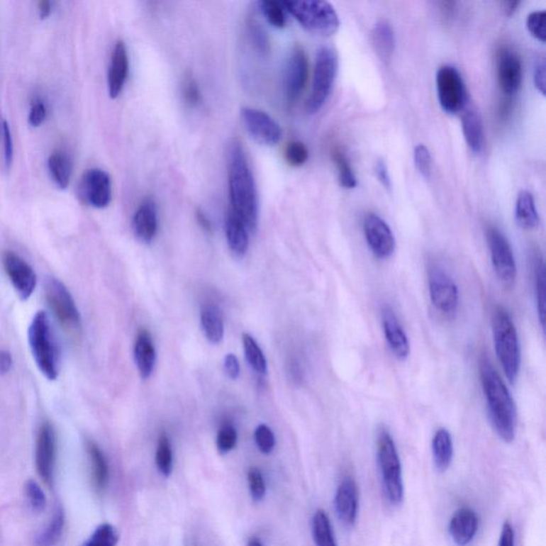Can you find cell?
I'll return each mask as SVG.
<instances>
[{
  "instance_id": "1",
  "label": "cell",
  "mask_w": 546,
  "mask_h": 546,
  "mask_svg": "<svg viewBox=\"0 0 546 546\" xmlns=\"http://www.w3.org/2000/svg\"><path fill=\"white\" fill-rule=\"evenodd\" d=\"M230 208L243 220L249 232L258 224V194L253 173L240 143L233 140L228 149Z\"/></svg>"
},
{
  "instance_id": "2",
  "label": "cell",
  "mask_w": 546,
  "mask_h": 546,
  "mask_svg": "<svg viewBox=\"0 0 546 546\" xmlns=\"http://www.w3.org/2000/svg\"><path fill=\"white\" fill-rule=\"evenodd\" d=\"M479 376L493 428L503 441L511 443L518 423L516 402L488 357L480 360Z\"/></svg>"
},
{
  "instance_id": "3",
  "label": "cell",
  "mask_w": 546,
  "mask_h": 546,
  "mask_svg": "<svg viewBox=\"0 0 546 546\" xmlns=\"http://www.w3.org/2000/svg\"><path fill=\"white\" fill-rule=\"evenodd\" d=\"M29 346L33 359L42 374L48 380H56L60 370V351L58 342L45 312H38L28 329Z\"/></svg>"
},
{
  "instance_id": "4",
  "label": "cell",
  "mask_w": 546,
  "mask_h": 546,
  "mask_svg": "<svg viewBox=\"0 0 546 546\" xmlns=\"http://www.w3.org/2000/svg\"><path fill=\"white\" fill-rule=\"evenodd\" d=\"M493 340L499 363L510 383H516L520 374V351L518 332L509 312L497 306L492 314Z\"/></svg>"
},
{
  "instance_id": "5",
  "label": "cell",
  "mask_w": 546,
  "mask_h": 546,
  "mask_svg": "<svg viewBox=\"0 0 546 546\" xmlns=\"http://www.w3.org/2000/svg\"><path fill=\"white\" fill-rule=\"evenodd\" d=\"M377 459L385 497L391 505L398 506L403 501L404 486L402 467L395 441L385 428L379 430L377 439Z\"/></svg>"
},
{
  "instance_id": "6",
  "label": "cell",
  "mask_w": 546,
  "mask_h": 546,
  "mask_svg": "<svg viewBox=\"0 0 546 546\" xmlns=\"http://www.w3.org/2000/svg\"><path fill=\"white\" fill-rule=\"evenodd\" d=\"M285 10L291 13L302 27L314 35L330 37L338 33L340 18L331 4L321 0L282 1Z\"/></svg>"
},
{
  "instance_id": "7",
  "label": "cell",
  "mask_w": 546,
  "mask_h": 546,
  "mask_svg": "<svg viewBox=\"0 0 546 546\" xmlns=\"http://www.w3.org/2000/svg\"><path fill=\"white\" fill-rule=\"evenodd\" d=\"M338 71V57L333 48L323 46L317 52L312 91L306 103L308 113L318 112L331 93Z\"/></svg>"
},
{
  "instance_id": "8",
  "label": "cell",
  "mask_w": 546,
  "mask_h": 546,
  "mask_svg": "<svg viewBox=\"0 0 546 546\" xmlns=\"http://www.w3.org/2000/svg\"><path fill=\"white\" fill-rule=\"evenodd\" d=\"M429 296L431 303L444 316L452 318L458 312L459 291L445 269L433 264L428 271Z\"/></svg>"
},
{
  "instance_id": "9",
  "label": "cell",
  "mask_w": 546,
  "mask_h": 546,
  "mask_svg": "<svg viewBox=\"0 0 546 546\" xmlns=\"http://www.w3.org/2000/svg\"><path fill=\"white\" fill-rule=\"evenodd\" d=\"M491 260L497 278L505 287L513 286L516 280V262L507 237L495 226L486 232Z\"/></svg>"
},
{
  "instance_id": "10",
  "label": "cell",
  "mask_w": 546,
  "mask_h": 546,
  "mask_svg": "<svg viewBox=\"0 0 546 546\" xmlns=\"http://www.w3.org/2000/svg\"><path fill=\"white\" fill-rule=\"evenodd\" d=\"M437 90L440 105L446 113L456 114L464 108L467 88L456 67L444 65L437 73Z\"/></svg>"
},
{
  "instance_id": "11",
  "label": "cell",
  "mask_w": 546,
  "mask_h": 546,
  "mask_svg": "<svg viewBox=\"0 0 546 546\" xmlns=\"http://www.w3.org/2000/svg\"><path fill=\"white\" fill-rule=\"evenodd\" d=\"M45 296L50 310L59 323L67 330H76L80 325V314L71 293L61 281L50 278L45 282Z\"/></svg>"
},
{
  "instance_id": "12",
  "label": "cell",
  "mask_w": 546,
  "mask_h": 546,
  "mask_svg": "<svg viewBox=\"0 0 546 546\" xmlns=\"http://www.w3.org/2000/svg\"><path fill=\"white\" fill-rule=\"evenodd\" d=\"M241 120L256 143L267 147H273L282 139L280 125L266 112L255 108L245 107L240 111Z\"/></svg>"
},
{
  "instance_id": "13",
  "label": "cell",
  "mask_w": 546,
  "mask_h": 546,
  "mask_svg": "<svg viewBox=\"0 0 546 546\" xmlns=\"http://www.w3.org/2000/svg\"><path fill=\"white\" fill-rule=\"evenodd\" d=\"M364 235L368 247L379 260H387L396 249L395 236L389 224L376 213H368L364 219Z\"/></svg>"
},
{
  "instance_id": "14",
  "label": "cell",
  "mask_w": 546,
  "mask_h": 546,
  "mask_svg": "<svg viewBox=\"0 0 546 546\" xmlns=\"http://www.w3.org/2000/svg\"><path fill=\"white\" fill-rule=\"evenodd\" d=\"M3 264L18 297L28 300L37 286V276L30 264L11 251L4 254Z\"/></svg>"
},
{
  "instance_id": "15",
  "label": "cell",
  "mask_w": 546,
  "mask_h": 546,
  "mask_svg": "<svg viewBox=\"0 0 546 546\" xmlns=\"http://www.w3.org/2000/svg\"><path fill=\"white\" fill-rule=\"evenodd\" d=\"M308 79V56L303 48L296 46L287 60L284 74V92L289 104L295 103L301 96Z\"/></svg>"
},
{
  "instance_id": "16",
  "label": "cell",
  "mask_w": 546,
  "mask_h": 546,
  "mask_svg": "<svg viewBox=\"0 0 546 546\" xmlns=\"http://www.w3.org/2000/svg\"><path fill=\"white\" fill-rule=\"evenodd\" d=\"M56 452L57 439L54 427L50 423H44L38 433L35 467L40 477L46 484H50L54 476Z\"/></svg>"
},
{
  "instance_id": "17",
  "label": "cell",
  "mask_w": 546,
  "mask_h": 546,
  "mask_svg": "<svg viewBox=\"0 0 546 546\" xmlns=\"http://www.w3.org/2000/svg\"><path fill=\"white\" fill-rule=\"evenodd\" d=\"M497 76L503 94L507 97L516 94L522 84V61L511 48H503L497 55Z\"/></svg>"
},
{
  "instance_id": "18",
  "label": "cell",
  "mask_w": 546,
  "mask_h": 546,
  "mask_svg": "<svg viewBox=\"0 0 546 546\" xmlns=\"http://www.w3.org/2000/svg\"><path fill=\"white\" fill-rule=\"evenodd\" d=\"M82 194L84 200L95 208H105L111 202V179L101 169H91L82 182Z\"/></svg>"
},
{
  "instance_id": "19",
  "label": "cell",
  "mask_w": 546,
  "mask_h": 546,
  "mask_svg": "<svg viewBox=\"0 0 546 546\" xmlns=\"http://www.w3.org/2000/svg\"><path fill=\"white\" fill-rule=\"evenodd\" d=\"M382 328L385 340L389 349L400 361H404L410 355V342L403 328L398 321L393 308L385 306L382 310Z\"/></svg>"
},
{
  "instance_id": "20",
  "label": "cell",
  "mask_w": 546,
  "mask_h": 546,
  "mask_svg": "<svg viewBox=\"0 0 546 546\" xmlns=\"http://www.w3.org/2000/svg\"><path fill=\"white\" fill-rule=\"evenodd\" d=\"M334 505L336 514L342 524L346 526L355 524L359 510V490L353 478L346 477L340 482L336 491Z\"/></svg>"
},
{
  "instance_id": "21",
  "label": "cell",
  "mask_w": 546,
  "mask_h": 546,
  "mask_svg": "<svg viewBox=\"0 0 546 546\" xmlns=\"http://www.w3.org/2000/svg\"><path fill=\"white\" fill-rule=\"evenodd\" d=\"M129 72V59L124 42H116L112 50L108 71V90L111 99H116L122 92Z\"/></svg>"
},
{
  "instance_id": "22",
  "label": "cell",
  "mask_w": 546,
  "mask_h": 546,
  "mask_svg": "<svg viewBox=\"0 0 546 546\" xmlns=\"http://www.w3.org/2000/svg\"><path fill=\"white\" fill-rule=\"evenodd\" d=\"M478 516L471 508L463 507L455 512L450 522V533L455 543L467 546L472 543L478 531Z\"/></svg>"
},
{
  "instance_id": "23",
  "label": "cell",
  "mask_w": 546,
  "mask_h": 546,
  "mask_svg": "<svg viewBox=\"0 0 546 546\" xmlns=\"http://www.w3.org/2000/svg\"><path fill=\"white\" fill-rule=\"evenodd\" d=\"M135 236L143 243H150L157 234L158 218L155 202L151 199L143 201L133 218Z\"/></svg>"
},
{
  "instance_id": "24",
  "label": "cell",
  "mask_w": 546,
  "mask_h": 546,
  "mask_svg": "<svg viewBox=\"0 0 546 546\" xmlns=\"http://www.w3.org/2000/svg\"><path fill=\"white\" fill-rule=\"evenodd\" d=\"M135 361L141 378H150L155 367L156 351L151 335L147 330L141 329L135 338Z\"/></svg>"
},
{
  "instance_id": "25",
  "label": "cell",
  "mask_w": 546,
  "mask_h": 546,
  "mask_svg": "<svg viewBox=\"0 0 546 546\" xmlns=\"http://www.w3.org/2000/svg\"><path fill=\"white\" fill-rule=\"evenodd\" d=\"M225 234L230 251L240 257L245 255L249 247V230L230 207L225 216Z\"/></svg>"
},
{
  "instance_id": "26",
  "label": "cell",
  "mask_w": 546,
  "mask_h": 546,
  "mask_svg": "<svg viewBox=\"0 0 546 546\" xmlns=\"http://www.w3.org/2000/svg\"><path fill=\"white\" fill-rule=\"evenodd\" d=\"M462 131L467 147L473 153L479 154L484 145V122L479 112L467 110L462 116Z\"/></svg>"
},
{
  "instance_id": "27",
  "label": "cell",
  "mask_w": 546,
  "mask_h": 546,
  "mask_svg": "<svg viewBox=\"0 0 546 546\" xmlns=\"http://www.w3.org/2000/svg\"><path fill=\"white\" fill-rule=\"evenodd\" d=\"M201 325L211 344H219L224 336V321L221 310L215 304H206L201 311Z\"/></svg>"
},
{
  "instance_id": "28",
  "label": "cell",
  "mask_w": 546,
  "mask_h": 546,
  "mask_svg": "<svg viewBox=\"0 0 546 546\" xmlns=\"http://www.w3.org/2000/svg\"><path fill=\"white\" fill-rule=\"evenodd\" d=\"M516 224L523 230H533L539 225L540 218L533 194L526 190L518 194L516 203Z\"/></svg>"
},
{
  "instance_id": "29",
  "label": "cell",
  "mask_w": 546,
  "mask_h": 546,
  "mask_svg": "<svg viewBox=\"0 0 546 546\" xmlns=\"http://www.w3.org/2000/svg\"><path fill=\"white\" fill-rule=\"evenodd\" d=\"M372 42L377 55L384 62L391 61L395 50V35L389 23H377L372 31Z\"/></svg>"
},
{
  "instance_id": "30",
  "label": "cell",
  "mask_w": 546,
  "mask_h": 546,
  "mask_svg": "<svg viewBox=\"0 0 546 546\" xmlns=\"http://www.w3.org/2000/svg\"><path fill=\"white\" fill-rule=\"evenodd\" d=\"M433 456L435 467L440 472H445L452 464L454 443L447 429L440 428L435 433L433 439Z\"/></svg>"
},
{
  "instance_id": "31",
  "label": "cell",
  "mask_w": 546,
  "mask_h": 546,
  "mask_svg": "<svg viewBox=\"0 0 546 546\" xmlns=\"http://www.w3.org/2000/svg\"><path fill=\"white\" fill-rule=\"evenodd\" d=\"M533 280H535V301H537V316L542 330L545 331V266L543 257L535 254L533 260Z\"/></svg>"
},
{
  "instance_id": "32",
  "label": "cell",
  "mask_w": 546,
  "mask_h": 546,
  "mask_svg": "<svg viewBox=\"0 0 546 546\" xmlns=\"http://www.w3.org/2000/svg\"><path fill=\"white\" fill-rule=\"evenodd\" d=\"M48 169L56 185L60 189H67L72 175V162L69 156L62 151L54 152L48 160Z\"/></svg>"
},
{
  "instance_id": "33",
  "label": "cell",
  "mask_w": 546,
  "mask_h": 546,
  "mask_svg": "<svg viewBox=\"0 0 546 546\" xmlns=\"http://www.w3.org/2000/svg\"><path fill=\"white\" fill-rule=\"evenodd\" d=\"M65 526V510L61 506H58L55 510L54 516L50 520V524L38 535L35 539L37 546H55L58 544L62 537Z\"/></svg>"
},
{
  "instance_id": "34",
  "label": "cell",
  "mask_w": 546,
  "mask_h": 546,
  "mask_svg": "<svg viewBox=\"0 0 546 546\" xmlns=\"http://www.w3.org/2000/svg\"><path fill=\"white\" fill-rule=\"evenodd\" d=\"M88 454L90 457L91 465H92L93 480H94L95 486L99 490H104L107 486L108 479H109V467H108L105 455L94 442H89Z\"/></svg>"
},
{
  "instance_id": "35",
  "label": "cell",
  "mask_w": 546,
  "mask_h": 546,
  "mask_svg": "<svg viewBox=\"0 0 546 546\" xmlns=\"http://www.w3.org/2000/svg\"><path fill=\"white\" fill-rule=\"evenodd\" d=\"M313 537L316 546H338L329 516L323 510H317L312 520Z\"/></svg>"
},
{
  "instance_id": "36",
  "label": "cell",
  "mask_w": 546,
  "mask_h": 546,
  "mask_svg": "<svg viewBox=\"0 0 546 546\" xmlns=\"http://www.w3.org/2000/svg\"><path fill=\"white\" fill-rule=\"evenodd\" d=\"M243 348H245V357L252 369L257 374H264L267 372V361L262 353V349L258 346L253 338L249 334L243 335Z\"/></svg>"
},
{
  "instance_id": "37",
  "label": "cell",
  "mask_w": 546,
  "mask_h": 546,
  "mask_svg": "<svg viewBox=\"0 0 546 546\" xmlns=\"http://www.w3.org/2000/svg\"><path fill=\"white\" fill-rule=\"evenodd\" d=\"M258 7L269 24L278 29L286 26V10L282 3L273 0H262L258 3Z\"/></svg>"
},
{
  "instance_id": "38",
  "label": "cell",
  "mask_w": 546,
  "mask_h": 546,
  "mask_svg": "<svg viewBox=\"0 0 546 546\" xmlns=\"http://www.w3.org/2000/svg\"><path fill=\"white\" fill-rule=\"evenodd\" d=\"M156 465L162 475H171L173 469V454L171 447L170 440L168 435L162 433L158 440L157 450H156Z\"/></svg>"
},
{
  "instance_id": "39",
  "label": "cell",
  "mask_w": 546,
  "mask_h": 546,
  "mask_svg": "<svg viewBox=\"0 0 546 546\" xmlns=\"http://www.w3.org/2000/svg\"><path fill=\"white\" fill-rule=\"evenodd\" d=\"M332 157H333L334 162L338 167L340 185L347 189L357 187V177H355L350 162H349L345 153H342L340 150L335 149L332 152Z\"/></svg>"
},
{
  "instance_id": "40",
  "label": "cell",
  "mask_w": 546,
  "mask_h": 546,
  "mask_svg": "<svg viewBox=\"0 0 546 546\" xmlns=\"http://www.w3.org/2000/svg\"><path fill=\"white\" fill-rule=\"evenodd\" d=\"M118 533L112 525L108 523L99 525L91 537L82 546H116Z\"/></svg>"
},
{
  "instance_id": "41",
  "label": "cell",
  "mask_w": 546,
  "mask_h": 546,
  "mask_svg": "<svg viewBox=\"0 0 546 546\" xmlns=\"http://www.w3.org/2000/svg\"><path fill=\"white\" fill-rule=\"evenodd\" d=\"M545 20L546 12L544 10L531 12L526 20L527 30L537 41L545 43Z\"/></svg>"
},
{
  "instance_id": "42",
  "label": "cell",
  "mask_w": 546,
  "mask_h": 546,
  "mask_svg": "<svg viewBox=\"0 0 546 546\" xmlns=\"http://www.w3.org/2000/svg\"><path fill=\"white\" fill-rule=\"evenodd\" d=\"M285 160L291 166H303L308 160V147L301 141H291L285 149Z\"/></svg>"
},
{
  "instance_id": "43",
  "label": "cell",
  "mask_w": 546,
  "mask_h": 546,
  "mask_svg": "<svg viewBox=\"0 0 546 546\" xmlns=\"http://www.w3.org/2000/svg\"><path fill=\"white\" fill-rule=\"evenodd\" d=\"M414 162L422 177L426 179H430L433 175V156L428 147L418 145L414 149Z\"/></svg>"
},
{
  "instance_id": "44",
  "label": "cell",
  "mask_w": 546,
  "mask_h": 546,
  "mask_svg": "<svg viewBox=\"0 0 546 546\" xmlns=\"http://www.w3.org/2000/svg\"><path fill=\"white\" fill-rule=\"evenodd\" d=\"M25 492H26V496L27 498H28L31 508H33L35 511L40 512L43 511V510L45 509L48 499H46L43 490H42L41 486L37 484V481L29 479L28 481L25 484Z\"/></svg>"
},
{
  "instance_id": "45",
  "label": "cell",
  "mask_w": 546,
  "mask_h": 546,
  "mask_svg": "<svg viewBox=\"0 0 546 546\" xmlns=\"http://www.w3.org/2000/svg\"><path fill=\"white\" fill-rule=\"evenodd\" d=\"M237 443V431L230 424H224L217 435V448L221 454H228L234 450Z\"/></svg>"
},
{
  "instance_id": "46",
  "label": "cell",
  "mask_w": 546,
  "mask_h": 546,
  "mask_svg": "<svg viewBox=\"0 0 546 546\" xmlns=\"http://www.w3.org/2000/svg\"><path fill=\"white\" fill-rule=\"evenodd\" d=\"M256 445L262 454H270L276 446V437L272 430L266 425H260L256 428L255 435Z\"/></svg>"
},
{
  "instance_id": "47",
  "label": "cell",
  "mask_w": 546,
  "mask_h": 546,
  "mask_svg": "<svg viewBox=\"0 0 546 546\" xmlns=\"http://www.w3.org/2000/svg\"><path fill=\"white\" fill-rule=\"evenodd\" d=\"M247 481H249L250 493L252 498L255 501H262L266 494V484L264 476L258 469H251L247 473Z\"/></svg>"
},
{
  "instance_id": "48",
  "label": "cell",
  "mask_w": 546,
  "mask_h": 546,
  "mask_svg": "<svg viewBox=\"0 0 546 546\" xmlns=\"http://www.w3.org/2000/svg\"><path fill=\"white\" fill-rule=\"evenodd\" d=\"M184 101L189 107H196L201 103V91L198 82L192 75L186 76L182 87Z\"/></svg>"
},
{
  "instance_id": "49",
  "label": "cell",
  "mask_w": 546,
  "mask_h": 546,
  "mask_svg": "<svg viewBox=\"0 0 546 546\" xmlns=\"http://www.w3.org/2000/svg\"><path fill=\"white\" fill-rule=\"evenodd\" d=\"M48 116L45 104L41 99H35L31 105L30 112H29V124L33 127H39L43 124Z\"/></svg>"
},
{
  "instance_id": "50",
  "label": "cell",
  "mask_w": 546,
  "mask_h": 546,
  "mask_svg": "<svg viewBox=\"0 0 546 546\" xmlns=\"http://www.w3.org/2000/svg\"><path fill=\"white\" fill-rule=\"evenodd\" d=\"M4 143H5V162L7 168L11 166L13 160V140H12L11 130L8 123L4 122Z\"/></svg>"
},
{
  "instance_id": "51",
  "label": "cell",
  "mask_w": 546,
  "mask_h": 546,
  "mask_svg": "<svg viewBox=\"0 0 546 546\" xmlns=\"http://www.w3.org/2000/svg\"><path fill=\"white\" fill-rule=\"evenodd\" d=\"M224 369H225L226 374L233 380H236L240 374V365H239L238 360L235 357L233 353H228L224 359Z\"/></svg>"
},
{
  "instance_id": "52",
  "label": "cell",
  "mask_w": 546,
  "mask_h": 546,
  "mask_svg": "<svg viewBox=\"0 0 546 546\" xmlns=\"http://www.w3.org/2000/svg\"><path fill=\"white\" fill-rule=\"evenodd\" d=\"M533 76H535L533 80H535V88L541 92L542 95H545L546 73L544 60H541L537 63L535 69V75Z\"/></svg>"
},
{
  "instance_id": "53",
  "label": "cell",
  "mask_w": 546,
  "mask_h": 546,
  "mask_svg": "<svg viewBox=\"0 0 546 546\" xmlns=\"http://www.w3.org/2000/svg\"><path fill=\"white\" fill-rule=\"evenodd\" d=\"M374 170H376L377 177H378L379 182L382 184L383 187L386 188L387 190H391V181L386 164L383 160H379Z\"/></svg>"
},
{
  "instance_id": "54",
  "label": "cell",
  "mask_w": 546,
  "mask_h": 546,
  "mask_svg": "<svg viewBox=\"0 0 546 546\" xmlns=\"http://www.w3.org/2000/svg\"><path fill=\"white\" fill-rule=\"evenodd\" d=\"M498 546H516L513 527H512L509 522H506L503 525L501 537H499Z\"/></svg>"
},
{
  "instance_id": "55",
  "label": "cell",
  "mask_w": 546,
  "mask_h": 546,
  "mask_svg": "<svg viewBox=\"0 0 546 546\" xmlns=\"http://www.w3.org/2000/svg\"><path fill=\"white\" fill-rule=\"evenodd\" d=\"M13 365L11 353L0 349V376L8 374Z\"/></svg>"
},
{
  "instance_id": "56",
  "label": "cell",
  "mask_w": 546,
  "mask_h": 546,
  "mask_svg": "<svg viewBox=\"0 0 546 546\" xmlns=\"http://www.w3.org/2000/svg\"><path fill=\"white\" fill-rule=\"evenodd\" d=\"M52 11V4L50 1H40L39 3V14L41 20H46L50 18Z\"/></svg>"
},
{
  "instance_id": "57",
  "label": "cell",
  "mask_w": 546,
  "mask_h": 546,
  "mask_svg": "<svg viewBox=\"0 0 546 546\" xmlns=\"http://www.w3.org/2000/svg\"><path fill=\"white\" fill-rule=\"evenodd\" d=\"M196 219H198L199 223L206 232H211V221H209L208 218L206 217V215L201 209L196 211Z\"/></svg>"
},
{
  "instance_id": "58",
  "label": "cell",
  "mask_w": 546,
  "mask_h": 546,
  "mask_svg": "<svg viewBox=\"0 0 546 546\" xmlns=\"http://www.w3.org/2000/svg\"><path fill=\"white\" fill-rule=\"evenodd\" d=\"M518 5H520L518 1H508V3H505V10L506 12H507L508 16H512L513 12L516 11V7H518Z\"/></svg>"
},
{
  "instance_id": "59",
  "label": "cell",
  "mask_w": 546,
  "mask_h": 546,
  "mask_svg": "<svg viewBox=\"0 0 546 546\" xmlns=\"http://www.w3.org/2000/svg\"><path fill=\"white\" fill-rule=\"evenodd\" d=\"M247 546H264V545H262V542L260 541V540L252 539L251 541L249 542V544H247Z\"/></svg>"
}]
</instances>
